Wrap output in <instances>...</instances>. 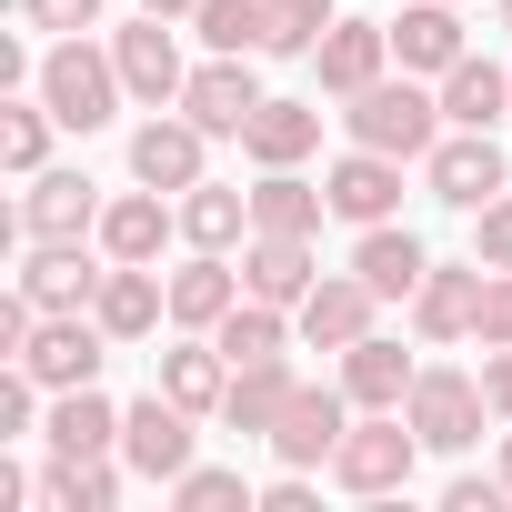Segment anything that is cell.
I'll list each match as a JSON object with an SVG mask.
<instances>
[{
	"instance_id": "cell-1",
	"label": "cell",
	"mask_w": 512,
	"mask_h": 512,
	"mask_svg": "<svg viewBox=\"0 0 512 512\" xmlns=\"http://www.w3.org/2000/svg\"><path fill=\"white\" fill-rule=\"evenodd\" d=\"M342 131H352L362 151H392V161H422V151L442 141V101H432V91H422L412 71H402V81L382 71L372 91H352V111H342Z\"/></svg>"
},
{
	"instance_id": "cell-2",
	"label": "cell",
	"mask_w": 512,
	"mask_h": 512,
	"mask_svg": "<svg viewBox=\"0 0 512 512\" xmlns=\"http://www.w3.org/2000/svg\"><path fill=\"white\" fill-rule=\"evenodd\" d=\"M31 91L51 101V121H61V131H101V121H111V101H121L131 81H121V61H111V51H91V41L71 31V41H51V61H41V81H31Z\"/></svg>"
},
{
	"instance_id": "cell-3",
	"label": "cell",
	"mask_w": 512,
	"mask_h": 512,
	"mask_svg": "<svg viewBox=\"0 0 512 512\" xmlns=\"http://www.w3.org/2000/svg\"><path fill=\"white\" fill-rule=\"evenodd\" d=\"M412 462H422L412 412H362V422L342 432V452H332V482H342V492H362V502H382V492H402V482H412Z\"/></svg>"
},
{
	"instance_id": "cell-4",
	"label": "cell",
	"mask_w": 512,
	"mask_h": 512,
	"mask_svg": "<svg viewBox=\"0 0 512 512\" xmlns=\"http://www.w3.org/2000/svg\"><path fill=\"white\" fill-rule=\"evenodd\" d=\"M402 412H412L422 452H472V442H482V412H492V402H482V382H472V372L432 362V372H412V402H402Z\"/></svg>"
},
{
	"instance_id": "cell-5",
	"label": "cell",
	"mask_w": 512,
	"mask_h": 512,
	"mask_svg": "<svg viewBox=\"0 0 512 512\" xmlns=\"http://www.w3.org/2000/svg\"><path fill=\"white\" fill-rule=\"evenodd\" d=\"M21 362L41 372V392H81V382H101L111 332H101V312H41V332H31Z\"/></svg>"
},
{
	"instance_id": "cell-6",
	"label": "cell",
	"mask_w": 512,
	"mask_h": 512,
	"mask_svg": "<svg viewBox=\"0 0 512 512\" xmlns=\"http://www.w3.org/2000/svg\"><path fill=\"white\" fill-rule=\"evenodd\" d=\"M191 422H201V412H181V402L151 382V402L121 412V462H131L141 482H181V472H191Z\"/></svg>"
},
{
	"instance_id": "cell-7",
	"label": "cell",
	"mask_w": 512,
	"mask_h": 512,
	"mask_svg": "<svg viewBox=\"0 0 512 512\" xmlns=\"http://www.w3.org/2000/svg\"><path fill=\"white\" fill-rule=\"evenodd\" d=\"M111 61H121V81H131V101H141V111H171V101L191 91L181 41H171V21H161V11H141L131 31H111Z\"/></svg>"
},
{
	"instance_id": "cell-8",
	"label": "cell",
	"mask_w": 512,
	"mask_h": 512,
	"mask_svg": "<svg viewBox=\"0 0 512 512\" xmlns=\"http://www.w3.org/2000/svg\"><path fill=\"white\" fill-rule=\"evenodd\" d=\"M101 191H91V171H31V191H21V241H101Z\"/></svg>"
},
{
	"instance_id": "cell-9",
	"label": "cell",
	"mask_w": 512,
	"mask_h": 512,
	"mask_svg": "<svg viewBox=\"0 0 512 512\" xmlns=\"http://www.w3.org/2000/svg\"><path fill=\"white\" fill-rule=\"evenodd\" d=\"M312 282H322L312 231H251V241H241V292H251V302L302 312V302H312Z\"/></svg>"
},
{
	"instance_id": "cell-10",
	"label": "cell",
	"mask_w": 512,
	"mask_h": 512,
	"mask_svg": "<svg viewBox=\"0 0 512 512\" xmlns=\"http://www.w3.org/2000/svg\"><path fill=\"white\" fill-rule=\"evenodd\" d=\"M342 432H352V392L302 382L292 412H282V432H272V462H282V472H322V462L342 452Z\"/></svg>"
},
{
	"instance_id": "cell-11",
	"label": "cell",
	"mask_w": 512,
	"mask_h": 512,
	"mask_svg": "<svg viewBox=\"0 0 512 512\" xmlns=\"http://www.w3.org/2000/svg\"><path fill=\"white\" fill-rule=\"evenodd\" d=\"M241 61H251V51H211V61L191 71V91H181V111H191L211 141H241V131H251V111H262V81H251Z\"/></svg>"
},
{
	"instance_id": "cell-12",
	"label": "cell",
	"mask_w": 512,
	"mask_h": 512,
	"mask_svg": "<svg viewBox=\"0 0 512 512\" xmlns=\"http://www.w3.org/2000/svg\"><path fill=\"white\" fill-rule=\"evenodd\" d=\"M201 151H211V131H201L191 111H151V121L131 131V181H151V191H191V181H201Z\"/></svg>"
},
{
	"instance_id": "cell-13",
	"label": "cell",
	"mask_w": 512,
	"mask_h": 512,
	"mask_svg": "<svg viewBox=\"0 0 512 512\" xmlns=\"http://www.w3.org/2000/svg\"><path fill=\"white\" fill-rule=\"evenodd\" d=\"M422 181H432V201L482 211V201L502 191V151H492V131H442V141L422 151Z\"/></svg>"
},
{
	"instance_id": "cell-14",
	"label": "cell",
	"mask_w": 512,
	"mask_h": 512,
	"mask_svg": "<svg viewBox=\"0 0 512 512\" xmlns=\"http://www.w3.org/2000/svg\"><path fill=\"white\" fill-rule=\"evenodd\" d=\"M101 282H111V251L91 262L81 241H31V262H21V292H31L41 312H91Z\"/></svg>"
},
{
	"instance_id": "cell-15",
	"label": "cell",
	"mask_w": 512,
	"mask_h": 512,
	"mask_svg": "<svg viewBox=\"0 0 512 512\" xmlns=\"http://www.w3.org/2000/svg\"><path fill=\"white\" fill-rule=\"evenodd\" d=\"M372 312H382V292H372L362 272H322V282H312V302H302L292 322H302V342H312V352H352V342L372 332Z\"/></svg>"
},
{
	"instance_id": "cell-16",
	"label": "cell",
	"mask_w": 512,
	"mask_h": 512,
	"mask_svg": "<svg viewBox=\"0 0 512 512\" xmlns=\"http://www.w3.org/2000/svg\"><path fill=\"white\" fill-rule=\"evenodd\" d=\"M312 71H322V91H332V101L372 91V81L392 71V21H332V31H322V51H312Z\"/></svg>"
},
{
	"instance_id": "cell-17",
	"label": "cell",
	"mask_w": 512,
	"mask_h": 512,
	"mask_svg": "<svg viewBox=\"0 0 512 512\" xmlns=\"http://www.w3.org/2000/svg\"><path fill=\"white\" fill-rule=\"evenodd\" d=\"M101 332L111 342H151L161 322H171V272H151V262H111V282H101Z\"/></svg>"
},
{
	"instance_id": "cell-18",
	"label": "cell",
	"mask_w": 512,
	"mask_h": 512,
	"mask_svg": "<svg viewBox=\"0 0 512 512\" xmlns=\"http://www.w3.org/2000/svg\"><path fill=\"white\" fill-rule=\"evenodd\" d=\"M322 191H332V211H342L352 231H372V221H392V211H402V161L352 141V161H332V181H322Z\"/></svg>"
},
{
	"instance_id": "cell-19",
	"label": "cell",
	"mask_w": 512,
	"mask_h": 512,
	"mask_svg": "<svg viewBox=\"0 0 512 512\" xmlns=\"http://www.w3.org/2000/svg\"><path fill=\"white\" fill-rule=\"evenodd\" d=\"M482 322V262H432L422 292H412V332L422 342H462Z\"/></svg>"
},
{
	"instance_id": "cell-20",
	"label": "cell",
	"mask_w": 512,
	"mask_h": 512,
	"mask_svg": "<svg viewBox=\"0 0 512 512\" xmlns=\"http://www.w3.org/2000/svg\"><path fill=\"white\" fill-rule=\"evenodd\" d=\"M41 442H51V452H71V462H101V452H121V402H101V382H81V392H51V422H41Z\"/></svg>"
},
{
	"instance_id": "cell-21",
	"label": "cell",
	"mask_w": 512,
	"mask_h": 512,
	"mask_svg": "<svg viewBox=\"0 0 512 512\" xmlns=\"http://www.w3.org/2000/svg\"><path fill=\"white\" fill-rule=\"evenodd\" d=\"M292 392H302V382H292V362H241V372H231V392H221V422H231L241 442H272V432H282V412H292Z\"/></svg>"
},
{
	"instance_id": "cell-22",
	"label": "cell",
	"mask_w": 512,
	"mask_h": 512,
	"mask_svg": "<svg viewBox=\"0 0 512 512\" xmlns=\"http://www.w3.org/2000/svg\"><path fill=\"white\" fill-rule=\"evenodd\" d=\"M171 231H181V211H171V191H151V181L101 211V251H111V262H161Z\"/></svg>"
},
{
	"instance_id": "cell-23",
	"label": "cell",
	"mask_w": 512,
	"mask_h": 512,
	"mask_svg": "<svg viewBox=\"0 0 512 512\" xmlns=\"http://www.w3.org/2000/svg\"><path fill=\"white\" fill-rule=\"evenodd\" d=\"M472 41H462V11H452V0H402V21H392V61L402 71H452Z\"/></svg>"
},
{
	"instance_id": "cell-24",
	"label": "cell",
	"mask_w": 512,
	"mask_h": 512,
	"mask_svg": "<svg viewBox=\"0 0 512 512\" xmlns=\"http://www.w3.org/2000/svg\"><path fill=\"white\" fill-rule=\"evenodd\" d=\"M342 392H352V412H402V402H412V352L382 342V332H362V342L342 352Z\"/></svg>"
},
{
	"instance_id": "cell-25",
	"label": "cell",
	"mask_w": 512,
	"mask_h": 512,
	"mask_svg": "<svg viewBox=\"0 0 512 512\" xmlns=\"http://www.w3.org/2000/svg\"><path fill=\"white\" fill-rule=\"evenodd\" d=\"M161 392H171L181 412H221V392H231V352H221L211 332H181V342L161 352Z\"/></svg>"
},
{
	"instance_id": "cell-26",
	"label": "cell",
	"mask_w": 512,
	"mask_h": 512,
	"mask_svg": "<svg viewBox=\"0 0 512 512\" xmlns=\"http://www.w3.org/2000/svg\"><path fill=\"white\" fill-rule=\"evenodd\" d=\"M352 272H362L382 302H412V292H422V272H432V251H422L402 221H372V231H362V251H352Z\"/></svg>"
},
{
	"instance_id": "cell-27",
	"label": "cell",
	"mask_w": 512,
	"mask_h": 512,
	"mask_svg": "<svg viewBox=\"0 0 512 512\" xmlns=\"http://www.w3.org/2000/svg\"><path fill=\"white\" fill-rule=\"evenodd\" d=\"M312 141H322V111H312V101H262V111H251V131H241V151L262 161V171H302Z\"/></svg>"
},
{
	"instance_id": "cell-28",
	"label": "cell",
	"mask_w": 512,
	"mask_h": 512,
	"mask_svg": "<svg viewBox=\"0 0 512 512\" xmlns=\"http://www.w3.org/2000/svg\"><path fill=\"white\" fill-rule=\"evenodd\" d=\"M231 302H241V272L221 262V251H191V262L171 272V322H181V332H221Z\"/></svg>"
},
{
	"instance_id": "cell-29",
	"label": "cell",
	"mask_w": 512,
	"mask_h": 512,
	"mask_svg": "<svg viewBox=\"0 0 512 512\" xmlns=\"http://www.w3.org/2000/svg\"><path fill=\"white\" fill-rule=\"evenodd\" d=\"M442 121L452 131H492V121H512V71H492V61H452L442 71Z\"/></svg>"
},
{
	"instance_id": "cell-30",
	"label": "cell",
	"mask_w": 512,
	"mask_h": 512,
	"mask_svg": "<svg viewBox=\"0 0 512 512\" xmlns=\"http://www.w3.org/2000/svg\"><path fill=\"white\" fill-rule=\"evenodd\" d=\"M181 241H191V251H231V241H251V191L191 181V191H181Z\"/></svg>"
},
{
	"instance_id": "cell-31",
	"label": "cell",
	"mask_w": 512,
	"mask_h": 512,
	"mask_svg": "<svg viewBox=\"0 0 512 512\" xmlns=\"http://www.w3.org/2000/svg\"><path fill=\"white\" fill-rule=\"evenodd\" d=\"M322 211H332V191L302 181V171H262L251 181V231H322Z\"/></svg>"
},
{
	"instance_id": "cell-32",
	"label": "cell",
	"mask_w": 512,
	"mask_h": 512,
	"mask_svg": "<svg viewBox=\"0 0 512 512\" xmlns=\"http://www.w3.org/2000/svg\"><path fill=\"white\" fill-rule=\"evenodd\" d=\"M211 342L231 352V372H241V362H282V352H292V322H282V302H251V292H241Z\"/></svg>"
},
{
	"instance_id": "cell-33",
	"label": "cell",
	"mask_w": 512,
	"mask_h": 512,
	"mask_svg": "<svg viewBox=\"0 0 512 512\" xmlns=\"http://www.w3.org/2000/svg\"><path fill=\"white\" fill-rule=\"evenodd\" d=\"M51 131H61V121H51V101H41V91H11V101H0V161H11L21 181H31V171H51Z\"/></svg>"
},
{
	"instance_id": "cell-34",
	"label": "cell",
	"mask_w": 512,
	"mask_h": 512,
	"mask_svg": "<svg viewBox=\"0 0 512 512\" xmlns=\"http://www.w3.org/2000/svg\"><path fill=\"white\" fill-rule=\"evenodd\" d=\"M41 502H51V512H111V502H121V472H111V452H101V462H71V452H51V472H41Z\"/></svg>"
},
{
	"instance_id": "cell-35",
	"label": "cell",
	"mask_w": 512,
	"mask_h": 512,
	"mask_svg": "<svg viewBox=\"0 0 512 512\" xmlns=\"http://www.w3.org/2000/svg\"><path fill=\"white\" fill-rule=\"evenodd\" d=\"M332 21H342L332 0H262V51H292V61H312Z\"/></svg>"
},
{
	"instance_id": "cell-36",
	"label": "cell",
	"mask_w": 512,
	"mask_h": 512,
	"mask_svg": "<svg viewBox=\"0 0 512 512\" xmlns=\"http://www.w3.org/2000/svg\"><path fill=\"white\" fill-rule=\"evenodd\" d=\"M191 31H201L211 51H262V0H201Z\"/></svg>"
},
{
	"instance_id": "cell-37",
	"label": "cell",
	"mask_w": 512,
	"mask_h": 512,
	"mask_svg": "<svg viewBox=\"0 0 512 512\" xmlns=\"http://www.w3.org/2000/svg\"><path fill=\"white\" fill-rule=\"evenodd\" d=\"M171 502H181V512H251V482L221 472V462H191V472L171 482Z\"/></svg>"
},
{
	"instance_id": "cell-38",
	"label": "cell",
	"mask_w": 512,
	"mask_h": 512,
	"mask_svg": "<svg viewBox=\"0 0 512 512\" xmlns=\"http://www.w3.org/2000/svg\"><path fill=\"white\" fill-rule=\"evenodd\" d=\"M472 262H482V272H512V191H492V201L472 211Z\"/></svg>"
},
{
	"instance_id": "cell-39",
	"label": "cell",
	"mask_w": 512,
	"mask_h": 512,
	"mask_svg": "<svg viewBox=\"0 0 512 512\" xmlns=\"http://www.w3.org/2000/svg\"><path fill=\"white\" fill-rule=\"evenodd\" d=\"M472 342H482V352L512 342V272H482V322H472Z\"/></svg>"
},
{
	"instance_id": "cell-40",
	"label": "cell",
	"mask_w": 512,
	"mask_h": 512,
	"mask_svg": "<svg viewBox=\"0 0 512 512\" xmlns=\"http://www.w3.org/2000/svg\"><path fill=\"white\" fill-rule=\"evenodd\" d=\"M21 21H31V31H61V41H71V31H101V0H21Z\"/></svg>"
},
{
	"instance_id": "cell-41",
	"label": "cell",
	"mask_w": 512,
	"mask_h": 512,
	"mask_svg": "<svg viewBox=\"0 0 512 512\" xmlns=\"http://www.w3.org/2000/svg\"><path fill=\"white\" fill-rule=\"evenodd\" d=\"M502 502H512V482H502V472H492V482H472V472H462V482L442 492V512H502Z\"/></svg>"
},
{
	"instance_id": "cell-42",
	"label": "cell",
	"mask_w": 512,
	"mask_h": 512,
	"mask_svg": "<svg viewBox=\"0 0 512 512\" xmlns=\"http://www.w3.org/2000/svg\"><path fill=\"white\" fill-rule=\"evenodd\" d=\"M482 402H492V422H512V342L482 352Z\"/></svg>"
},
{
	"instance_id": "cell-43",
	"label": "cell",
	"mask_w": 512,
	"mask_h": 512,
	"mask_svg": "<svg viewBox=\"0 0 512 512\" xmlns=\"http://www.w3.org/2000/svg\"><path fill=\"white\" fill-rule=\"evenodd\" d=\"M262 512H312V482H302V472H282V482L262 492Z\"/></svg>"
},
{
	"instance_id": "cell-44",
	"label": "cell",
	"mask_w": 512,
	"mask_h": 512,
	"mask_svg": "<svg viewBox=\"0 0 512 512\" xmlns=\"http://www.w3.org/2000/svg\"><path fill=\"white\" fill-rule=\"evenodd\" d=\"M141 11H161V21H191V11H201V0H141Z\"/></svg>"
},
{
	"instance_id": "cell-45",
	"label": "cell",
	"mask_w": 512,
	"mask_h": 512,
	"mask_svg": "<svg viewBox=\"0 0 512 512\" xmlns=\"http://www.w3.org/2000/svg\"><path fill=\"white\" fill-rule=\"evenodd\" d=\"M502 482H512V432H502Z\"/></svg>"
},
{
	"instance_id": "cell-46",
	"label": "cell",
	"mask_w": 512,
	"mask_h": 512,
	"mask_svg": "<svg viewBox=\"0 0 512 512\" xmlns=\"http://www.w3.org/2000/svg\"><path fill=\"white\" fill-rule=\"evenodd\" d=\"M502 31H512V0H502Z\"/></svg>"
}]
</instances>
